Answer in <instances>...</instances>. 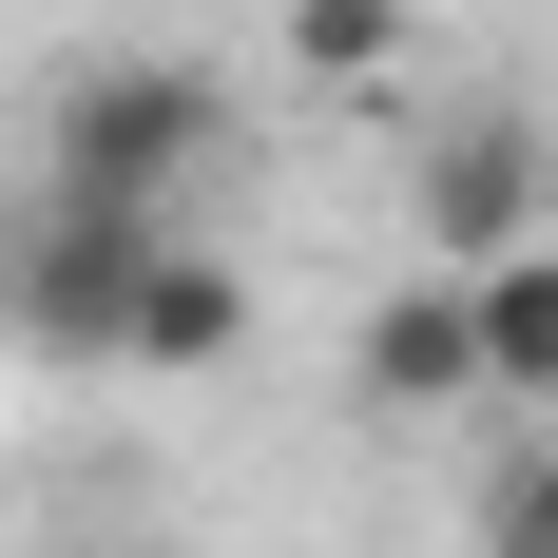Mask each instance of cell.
<instances>
[{"label":"cell","mask_w":558,"mask_h":558,"mask_svg":"<svg viewBox=\"0 0 558 558\" xmlns=\"http://www.w3.org/2000/svg\"><path fill=\"white\" fill-rule=\"evenodd\" d=\"M77 558H155V539H77Z\"/></svg>","instance_id":"cell-9"},{"label":"cell","mask_w":558,"mask_h":558,"mask_svg":"<svg viewBox=\"0 0 558 558\" xmlns=\"http://www.w3.org/2000/svg\"><path fill=\"white\" fill-rule=\"evenodd\" d=\"M289 58H308L328 97H386L404 77V0H289Z\"/></svg>","instance_id":"cell-7"},{"label":"cell","mask_w":558,"mask_h":558,"mask_svg":"<svg viewBox=\"0 0 558 558\" xmlns=\"http://www.w3.org/2000/svg\"><path fill=\"white\" fill-rule=\"evenodd\" d=\"M155 251H173V213H135V193H58V213H39V251H20V328H39V347H77V366H116V347H135Z\"/></svg>","instance_id":"cell-2"},{"label":"cell","mask_w":558,"mask_h":558,"mask_svg":"<svg viewBox=\"0 0 558 558\" xmlns=\"http://www.w3.org/2000/svg\"><path fill=\"white\" fill-rule=\"evenodd\" d=\"M482 558H558V462H520L501 501H482Z\"/></svg>","instance_id":"cell-8"},{"label":"cell","mask_w":558,"mask_h":558,"mask_svg":"<svg viewBox=\"0 0 558 558\" xmlns=\"http://www.w3.org/2000/svg\"><path fill=\"white\" fill-rule=\"evenodd\" d=\"M347 366H366V404H462V386H482V308H462V270L386 289V308L347 328Z\"/></svg>","instance_id":"cell-4"},{"label":"cell","mask_w":558,"mask_h":558,"mask_svg":"<svg viewBox=\"0 0 558 558\" xmlns=\"http://www.w3.org/2000/svg\"><path fill=\"white\" fill-rule=\"evenodd\" d=\"M213 135H231V97L193 77V58H77V97H58V193H135V213H173Z\"/></svg>","instance_id":"cell-1"},{"label":"cell","mask_w":558,"mask_h":558,"mask_svg":"<svg viewBox=\"0 0 558 558\" xmlns=\"http://www.w3.org/2000/svg\"><path fill=\"white\" fill-rule=\"evenodd\" d=\"M462 308H482V386L558 404V231H539V251H501V270H462Z\"/></svg>","instance_id":"cell-6"},{"label":"cell","mask_w":558,"mask_h":558,"mask_svg":"<svg viewBox=\"0 0 558 558\" xmlns=\"http://www.w3.org/2000/svg\"><path fill=\"white\" fill-rule=\"evenodd\" d=\"M424 251H444V270L539 251V135H520V116H462L444 155H424Z\"/></svg>","instance_id":"cell-3"},{"label":"cell","mask_w":558,"mask_h":558,"mask_svg":"<svg viewBox=\"0 0 558 558\" xmlns=\"http://www.w3.org/2000/svg\"><path fill=\"white\" fill-rule=\"evenodd\" d=\"M231 347H251V270L173 231V251H155V289H135V347H116V366H155V386H193V366H231Z\"/></svg>","instance_id":"cell-5"}]
</instances>
